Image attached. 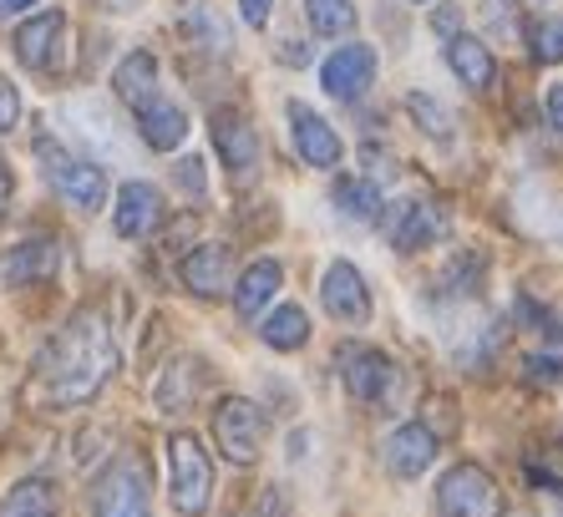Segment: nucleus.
<instances>
[{
	"instance_id": "f257e3e1",
	"label": "nucleus",
	"mask_w": 563,
	"mask_h": 517,
	"mask_svg": "<svg viewBox=\"0 0 563 517\" xmlns=\"http://www.w3.org/2000/svg\"><path fill=\"white\" fill-rule=\"evenodd\" d=\"M118 371V340L97 310H81L41 350L31 402L36 406H87Z\"/></svg>"
},
{
	"instance_id": "f03ea898",
	"label": "nucleus",
	"mask_w": 563,
	"mask_h": 517,
	"mask_svg": "<svg viewBox=\"0 0 563 517\" xmlns=\"http://www.w3.org/2000/svg\"><path fill=\"white\" fill-rule=\"evenodd\" d=\"M168 503L184 517H203L213 503V462L194 431L168 437Z\"/></svg>"
},
{
	"instance_id": "7ed1b4c3",
	"label": "nucleus",
	"mask_w": 563,
	"mask_h": 517,
	"mask_svg": "<svg viewBox=\"0 0 563 517\" xmlns=\"http://www.w3.org/2000/svg\"><path fill=\"white\" fill-rule=\"evenodd\" d=\"M36 153H41V173H46V183L56 188L62 204H71L77 213H97V208L107 204V173L97 168V163L62 153V147L46 143V138L36 143Z\"/></svg>"
},
{
	"instance_id": "20e7f679",
	"label": "nucleus",
	"mask_w": 563,
	"mask_h": 517,
	"mask_svg": "<svg viewBox=\"0 0 563 517\" xmlns=\"http://www.w3.org/2000/svg\"><path fill=\"white\" fill-rule=\"evenodd\" d=\"M437 513L442 517H503V487L477 462H457L437 482Z\"/></svg>"
},
{
	"instance_id": "39448f33",
	"label": "nucleus",
	"mask_w": 563,
	"mask_h": 517,
	"mask_svg": "<svg viewBox=\"0 0 563 517\" xmlns=\"http://www.w3.org/2000/svg\"><path fill=\"white\" fill-rule=\"evenodd\" d=\"M264 437H269V421H264V411L254 402L223 396V402L213 406V441H219V452L234 466H250L254 457L264 452Z\"/></svg>"
},
{
	"instance_id": "423d86ee",
	"label": "nucleus",
	"mask_w": 563,
	"mask_h": 517,
	"mask_svg": "<svg viewBox=\"0 0 563 517\" xmlns=\"http://www.w3.org/2000/svg\"><path fill=\"white\" fill-rule=\"evenodd\" d=\"M335 371H341L345 391H351L361 406H380L396 391V361L376 345H361V340H345L335 350Z\"/></svg>"
},
{
	"instance_id": "0eeeda50",
	"label": "nucleus",
	"mask_w": 563,
	"mask_h": 517,
	"mask_svg": "<svg viewBox=\"0 0 563 517\" xmlns=\"http://www.w3.org/2000/svg\"><path fill=\"white\" fill-rule=\"evenodd\" d=\"M92 513L97 517H153L147 513V477L137 462H112L97 477V492H92Z\"/></svg>"
},
{
	"instance_id": "6e6552de",
	"label": "nucleus",
	"mask_w": 563,
	"mask_h": 517,
	"mask_svg": "<svg viewBox=\"0 0 563 517\" xmlns=\"http://www.w3.org/2000/svg\"><path fill=\"white\" fill-rule=\"evenodd\" d=\"M209 132H213V147H219L229 178L250 183L254 168H260V132L250 128V117L234 112V107H219V112H213V122H209Z\"/></svg>"
},
{
	"instance_id": "1a4fd4ad",
	"label": "nucleus",
	"mask_w": 563,
	"mask_h": 517,
	"mask_svg": "<svg viewBox=\"0 0 563 517\" xmlns=\"http://www.w3.org/2000/svg\"><path fill=\"white\" fill-rule=\"evenodd\" d=\"M289 112V138H295V153L310 163V168H320V173H335L341 168V138H335V128H330L325 117L314 112V107H305V102H289L285 107Z\"/></svg>"
},
{
	"instance_id": "9d476101",
	"label": "nucleus",
	"mask_w": 563,
	"mask_h": 517,
	"mask_svg": "<svg viewBox=\"0 0 563 517\" xmlns=\"http://www.w3.org/2000/svg\"><path fill=\"white\" fill-rule=\"evenodd\" d=\"M320 299L325 310L335 315L341 324H366L371 320V289H366V274L355 270L351 258H335L320 279Z\"/></svg>"
},
{
	"instance_id": "9b49d317",
	"label": "nucleus",
	"mask_w": 563,
	"mask_h": 517,
	"mask_svg": "<svg viewBox=\"0 0 563 517\" xmlns=\"http://www.w3.org/2000/svg\"><path fill=\"white\" fill-rule=\"evenodd\" d=\"M15 56L31 72H56L66 56V15L62 11H41L26 26L15 31Z\"/></svg>"
},
{
	"instance_id": "f8f14e48",
	"label": "nucleus",
	"mask_w": 563,
	"mask_h": 517,
	"mask_svg": "<svg viewBox=\"0 0 563 517\" xmlns=\"http://www.w3.org/2000/svg\"><path fill=\"white\" fill-rule=\"evenodd\" d=\"M320 81H325V91L335 102H355V97L376 81V52L361 46V41L335 46V52L325 56V66H320Z\"/></svg>"
},
{
	"instance_id": "ddd939ff",
	"label": "nucleus",
	"mask_w": 563,
	"mask_h": 517,
	"mask_svg": "<svg viewBox=\"0 0 563 517\" xmlns=\"http://www.w3.org/2000/svg\"><path fill=\"white\" fill-rule=\"evenodd\" d=\"M446 233V219L432 204H396L391 219H386V239H391L396 254H417V249H432Z\"/></svg>"
},
{
	"instance_id": "4468645a",
	"label": "nucleus",
	"mask_w": 563,
	"mask_h": 517,
	"mask_svg": "<svg viewBox=\"0 0 563 517\" xmlns=\"http://www.w3.org/2000/svg\"><path fill=\"white\" fill-rule=\"evenodd\" d=\"M56 264H62L56 239H26V244L5 249V258H0V285H5V289L41 285V279H52V274H56Z\"/></svg>"
},
{
	"instance_id": "2eb2a0df",
	"label": "nucleus",
	"mask_w": 563,
	"mask_h": 517,
	"mask_svg": "<svg viewBox=\"0 0 563 517\" xmlns=\"http://www.w3.org/2000/svg\"><path fill=\"white\" fill-rule=\"evenodd\" d=\"M163 223V194H157L153 183H122L118 188V208H112V229L122 239H147V233Z\"/></svg>"
},
{
	"instance_id": "dca6fc26",
	"label": "nucleus",
	"mask_w": 563,
	"mask_h": 517,
	"mask_svg": "<svg viewBox=\"0 0 563 517\" xmlns=\"http://www.w3.org/2000/svg\"><path fill=\"white\" fill-rule=\"evenodd\" d=\"M432 462H437V437L427 421H407V427H396L391 437H386V466H391V477L417 482Z\"/></svg>"
},
{
	"instance_id": "f3484780",
	"label": "nucleus",
	"mask_w": 563,
	"mask_h": 517,
	"mask_svg": "<svg viewBox=\"0 0 563 517\" xmlns=\"http://www.w3.org/2000/svg\"><path fill=\"white\" fill-rule=\"evenodd\" d=\"M178 274H184V289L213 299V295L229 289V279H234V254H229L223 244H198V249H188L184 254Z\"/></svg>"
},
{
	"instance_id": "a211bd4d",
	"label": "nucleus",
	"mask_w": 563,
	"mask_h": 517,
	"mask_svg": "<svg viewBox=\"0 0 563 517\" xmlns=\"http://www.w3.org/2000/svg\"><path fill=\"white\" fill-rule=\"evenodd\" d=\"M446 66L457 72L467 91H493V81H498V62L487 52V41L477 36H446Z\"/></svg>"
},
{
	"instance_id": "6ab92c4d",
	"label": "nucleus",
	"mask_w": 563,
	"mask_h": 517,
	"mask_svg": "<svg viewBox=\"0 0 563 517\" xmlns=\"http://www.w3.org/2000/svg\"><path fill=\"white\" fill-rule=\"evenodd\" d=\"M137 132H143V143L153 153H173V147L188 138V117L184 107H173L168 97H153V102L137 112Z\"/></svg>"
},
{
	"instance_id": "aec40b11",
	"label": "nucleus",
	"mask_w": 563,
	"mask_h": 517,
	"mask_svg": "<svg viewBox=\"0 0 563 517\" xmlns=\"http://www.w3.org/2000/svg\"><path fill=\"white\" fill-rule=\"evenodd\" d=\"M112 91H118L132 112H143V107L157 97V62H153V52H128V56H122L118 72H112Z\"/></svg>"
},
{
	"instance_id": "412c9836",
	"label": "nucleus",
	"mask_w": 563,
	"mask_h": 517,
	"mask_svg": "<svg viewBox=\"0 0 563 517\" xmlns=\"http://www.w3.org/2000/svg\"><path fill=\"white\" fill-rule=\"evenodd\" d=\"M279 285H285V270H279L275 258H254L250 270L239 274V285H234V310L244 315V320H254V315L279 295Z\"/></svg>"
},
{
	"instance_id": "4be33fe9",
	"label": "nucleus",
	"mask_w": 563,
	"mask_h": 517,
	"mask_svg": "<svg viewBox=\"0 0 563 517\" xmlns=\"http://www.w3.org/2000/svg\"><path fill=\"white\" fill-rule=\"evenodd\" d=\"M56 482L46 477H26V482H15L11 492H5V503H0V513L5 517H56Z\"/></svg>"
},
{
	"instance_id": "5701e85b",
	"label": "nucleus",
	"mask_w": 563,
	"mask_h": 517,
	"mask_svg": "<svg viewBox=\"0 0 563 517\" xmlns=\"http://www.w3.org/2000/svg\"><path fill=\"white\" fill-rule=\"evenodd\" d=\"M260 340L269 350H300L305 340H310V315H305L300 305H279V310L260 324Z\"/></svg>"
},
{
	"instance_id": "b1692460",
	"label": "nucleus",
	"mask_w": 563,
	"mask_h": 517,
	"mask_svg": "<svg viewBox=\"0 0 563 517\" xmlns=\"http://www.w3.org/2000/svg\"><path fill=\"white\" fill-rule=\"evenodd\" d=\"M335 208L355 223H376L380 219V188L371 178H335Z\"/></svg>"
},
{
	"instance_id": "393cba45",
	"label": "nucleus",
	"mask_w": 563,
	"mask_h": 517,
	"mask_svg": "<svg viewBox=\"0 0 563 517\" xmlns=\"http://www.w3.org/2000/svg\"><path fill=\"white\" fill-rule=\"evenodd\" d=\"M198 365H188V361H178V365H168V375H163V381H157V406H163V411H184L188 402H194V391H198Z\"/></svg>"
},
{
	"instance_id": "a878e982",
	"label": "nucleus",
	"mask_w": 563,
	"mask_h": 517,
	"mask_svg": "<svg viewBox=\"0 0 563 517\" xmlns=\"http://www.w3.org/2000/svg\"><path fill=\"white\" fill-rule=\"evenodd\" d=\"M305 11H310V26L330 41L345 36V31H355V6L351 0H305Z\"/></svg>"
},
{
	"instance_id": "bb28decb",
	"label": "nucleus",
	"mask_w": 563,
	"mask_h": 517,
	"mask_svg": "<svg viewBox=\"0 0 563 517\" xmlns=\"http://www.w3.org/2000/svg\"><path fill=\"white\" fill-rule=\"evenodd\" d=\"M528 46H533V62L538 66H559L563 62V15H549L528 31Z\"/></svg>"
},
{
	"instance_id": "cd10ccee",
	"label": "nucleus",
	"mask_w": 563,
	"mask_h": 517,
	"mask_svg": "<svg viewBox=\"0 0 563 517\" xmlns=\"http://www.w3.org/2000/svg\"><path fill=\"white\" fill-rule=\"evenodd\" d=\"M442 279H446V295H472V289H477V279H483V258H477V254L452 258Z\"/></svg>"
},
{
	"instance_id": "c85d7f7f",
	"label": "nucleus",
	"mask_w": 563,
	"mask_h": 517,
	"mask_svg": "<svg viewBox=\"0 0 563 517\" xmlns=\"http://www.w3.org/2000/svg\"><path fill=\"white\" fill-rule=\"evenodd\" d=\"M407 107H411V117L421 122V132H427V138H446V128H452V122H446V112L432 102V97H427V91H411Z\"/></svg>"
},
{
	"instance_id": "c756f323",
	"label": "nucleus",
	"mask_w": 563,
	"mask_h": 517,
	"mask_svg": "<svg viewBox=\"0 0 563 517\" xmlns=\"http://www.w3.org/2000/svg\"><path fill=\"white\" fill-rule=\"evenodd\" d=\"M188 36H203V41H209L203 52H223V46H229V31H223V21H219V15H209V11H194V15H188Z\"/></svg>"
},
{
	"instance_id": "7c9ffc66",
	"label": "nucleus",
	"mask_w": 563,
	"mask_h": 517,
	"mask_svg": "<svg viewBox=\"0 0 563 517\" xmlns=\"http://www.w3.org/2000/svg\"><path fill=\"white\" fill-rule=\"evenodd\" d=\"M523 375L533 381V386H553V381L563 375V361H559V355H528V361H523Z\"/></svg>"
},
{
	"instance_id": "2f4dec72",
	"label": "nucleus",
	"mask_w": 563,
	"mask_h": 517,
	"mask_svg": "<svg viewBox=\"0 0 563 517\" xmlns=\"http://www.w3.org/2000/svg\"><path fill=\"white\" fill-rule=\"evenodd\" d=\"M21 122V97H15V87L5 77H0V138Z\"/></svg>"
},
{
	"instance_id": "473e14b6",
	"label": "nucleus",
	"mask_w": 563,
	"mask_h": 517,
	"mask_svg": "<svg viewBox=\"0 0 563 517\" xmlns=\"http://www.w3.org/2000/svg\"><path fill=\"white\" fill-rule=\"evenodd\" d=\"M250 517H289V503L279 487H264L260 497H254V513Z\"/></svg>"
},
{
	"instance_id": "72a5a7b5",
	"label": "nucleus",
	"mask_w": 563,
	"mask_h": 517,
	"mask_svg": "<svg viewBox=\"0 0 563 517\" xmlns=\"http://www.w3.org/2000/svg\"><path fill=\"white\" fill-rule=\"evenodd\" d=\"M269 11H275V0H239V15H244L254 31L269 26Z\"/></svg>"
},
{
	"instance_id": "f704fd0d",
	"label": "nucleus",
	"mask_w": 563,
	"mask_h": 517,
	"mask_svg": "<svg viewBox=\"0 0 563 517\" xmlns=\"http://www.w3.org/2000/svg\"><path fill=\"white\" fill-rule=\"evenodd\" d=\"M178 183L194 188V194H203V163H198V157H184V163H178Z\"/></svg>"
},
{
	"instance_id": "c9c22d12",
	"label": "nucleus",
	"mask_w": 563,
	"mask_h": 517,
	"mask_svg": "<svg viewBox=\"0 0 563 517\" xmlns=\"http://www.w3.org/2000/svg\"><path fill=\"white\" fill-rule=\"evenodd\" d=\"M549 122H553V128L563 132V81H559V87L549 91Z\"/></svg>"
},
{
	"instance_id": "e433bc0d",
	"label": "nucleus",
	"mask_w": 563,
	"mask_h": 517,
	"mask_svg": "<svg viewBox=\"0 0 563 517\" xmlns=\"http://www.w3.org/2000/svg\"><path fill=\"white\" fill-rule=\"evenodd\" d=\"M5 204H11V163L0 157V213H5Z\"/></svg>"
},
{
	"instance_id": "4c0bfd02",
	"label": "nucleus",
	"mask_w": 563,
	"mask_h": 517,
	"mask_svg": "<svg viewBox=\"0 0 563 517\" xmlns=\"http://www.w3.org/2000/svg\"><path fill=\"white\" fill-rule=\"evenodd\" d=\"M279 56H285V62H295V66H300L310 52H305V41H285V52H279Z\"/></svg>"
},
{
	"instance_id": "58836bf2",
	"label": "nucleus",
	"mask_w": 563,
	"mask_h": 517,
	"mask_svg": "<svg viewBox=\"0 0 563 517\" xmlns=\"http://www.w3.org/2000/svg\"><path fill=\"white\" fill-rule=\"evenodd\" d=\"M26 6H36V0H0V15H15V11H26Z\"/></svg>"
}]
</instances>
